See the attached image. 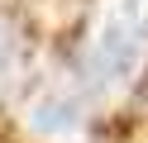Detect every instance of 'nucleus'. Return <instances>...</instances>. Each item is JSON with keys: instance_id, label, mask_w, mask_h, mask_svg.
I'll return each mask as SVG.
<instances>
[{"instance_id": "1", "label": "nucleus", "mask_w": 148, "mask_h": 143, "mask_svg": "<svg viewBox=\"0 0 148 143\" xmlns=\"http://www.w3.org/2000/svg\"><path fill=\"white\" fill-rule=\"evenodd\" d=\"M148 62V0H100L81 38V81L96 95L129 91Z\"/></svg>"}, {"instance_id": "2", "label": "nucleus", "mask_w": 148, "mask_h": 143, "mask_svg": "<svg viewBox=\"0 0 148 143\" xmlns=\"http://www.w3.org/2000/svg\"><path fill=\"white\" fill-rule=\"evenodd\" d=\"M86 124V110H81V95L77 86L67 81H48L34 91V100L24 105V129H34L38 138H53V143H67L81 133Z\"/></svg>"}, {"instance_id": "3", "label": "nucleus", "mask_w": 148, "mask_h": 143, "mask_svg": "<svg viewBox=\"0 0 148 143\" xmlns=\"http://www.w3.org/2000/svg\"><path fill=\"white\" fill-rule=\"evenodd\" d=\"M19 72H24V43H19V34L0 19V91H10V86L19 81Z\"/></svg>"}]
</instances>
